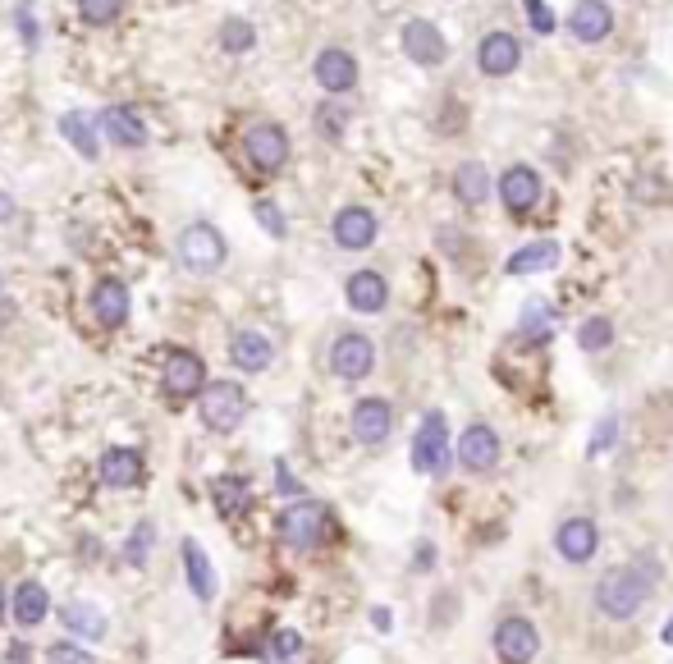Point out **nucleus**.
Here are the masks:
<instances>
[{"label":"nucleus","mask_w":673,"mask_h":664,"mask_svg":"<svg viewBox=\"0 0 673 664\" xmlns=\"http://www.w3.org/2000/svg\"><path fill=\"white\" fill-rule=\"evenodd\" d=\"M655 587V568L651 564H623V568H609L600 577L596 587V610L605 619H632V614L651 600Z\"/></svg>","instance_id":"nucleus-1"},{"label":"nucleus","mask_w":673,"mask_h":664,"mask_svg":"<svg viewBox=\"0 0 673 664\" xmlns=\"http://www.w3.org/2000/svg\"><path fill=\"white\" fill-rule=\"evenodd\" d=\"M243 417H248V394H243L239 381H211L202 390V422H207V431L234 436L243 426Z\"/></svg>","instance_id":"nucleus-2"},{"label":"nucleus","mask_w":673,"mask_h":664,"mask_svg":"<svg viewBox=\"0 0 673 664\" xmlns=\"http://www.w3.org/2000/svg\"><path fill=\"white\" fill-rule=\"evenodd\" d=\"M330 532V509L321 500H298L280 513V541L294 550H316Z\"/></svg>","instance_id":"nucleus-3"},{"label":"nucleus","mask_w":673,"mask_h":664,"mask_svg":"<svg viewBox=\"0 0 673 664\" xmlns=\"http://www.w3.org/2000/svg\"><path fill=\"white\" fill-rule=\"evenodd\" d=\"M225 234H220L216 225H207V220H197V225H188L184 234H179V262L188 266L193 275H211L225 266Z\"/></svg>","instance_id":"nucleus-4"},{"label":"nucleus","mask_w":673,"mask_h":664,"mask_svg":"<svg viewBox=\"0 0 673 664\" xmlns=\"http://www.w3.org/2000/svg\"><path fill=\"white\" fill-rule=\"evenodd\" d=\"M408 458H413V468L426 472V477L449 468V422H445V413L422 417V426H417V436H413V454Z\"/></svg>","instance_id":"nucleus-5"},{"label":"nucleus","mask_w":673,"mask_h":664,"mask_svg":"<svg viewBox=\"0 0 673 664\" xmlns=\"http://www.w3.org/2000/svg\"><path fill=\"white\" fill-rule=\"evenodd\" d=\"M243 156L257 165L261 175H275V170H284V161H289V133L271 120H257L243 133Z\"/></svg>","instance_id":"nucleus-6"},{"label":"nucleus","mask_w":673,"mask_h":664,"mask_svg":"<svg viewBox=\"0 0 673 664\" xmlns=\"http://www.w3.org/2000/svg\"><path fill=\"white\" fill-rule=\"evenodd\" d=\"M495 655H500L504 664H532L536 655H541V632H536V623L522 619V614L500 619V628H495Z\"/></svg>","instance_id":"nucleus-7"},{"label":"nucleus","mask_w":673,"mask_h":664,"mask_svg":"<svg viewBox=\"0 0 673 664\" xmlns=\"http://www.w3.org/2000/svg\"><path fill=\"white\" fill-rule=\"evenodd\" d=\"M202 390H207V362L197 358L193 349H174L165 358V394L174 403H184V399H197Z\"/></svg>","instance_id":"nucleus-8"},{"label":"nucleus","mask_w":673,"mask_h":664,"mask_svg":"<svg viewBox=\"0 0 673 664\" xmlns=\"http://www.w3.org/2000/svg\"><path fill=\"white\" fill-rule=\"evenodd\" d=\"M371 367H376V349H371L367 335L348 330V335H339L330 344V371L339 381H362V376H371Z\"/></svg>","instance_id":"nucleus-9"},{"label":"nucleus","mask_w":673,"mask_h":664,"mask_svg":"<svg viewBox=\"0 0 673 664\" xmlns=\"http://www.w3.org/2000/svg\"><path fill=\"white\" fill-rule=\"evenodd\" d=\"M316 83L330 92V97H339V92H353L358 88V60L344 51V46H326V51L316 55V65H312Z\"/></svg>","instance_id":"nucleus-10"},{"label":"nucleus","mask_w":673,"mask_h":664,"mask_svg":"<svg viewBox=\"0 0 673 664\" xmlns=\"http://www.w3.org/2000/svg\"><path fill=\"white\" fill-rule=\"evenodd\" d=\"M522 60V42L513 33H486L477 46V69L486 78H509Z\"/></svg>","instance_id":"nucleus-11"},{"label":"nucleus","mask_w":673,"mask_h":664,"mask_svg":"<svg viewBox=\"0 0 673 664\" xmlns=\"http://www.w3.org/2000/svg\"><path fill=\"white\" fill-rule=\"evenodd\" d=\"M554 550L568 559V564H587L600 550V527L591 518H564L559 532H554Z\"/></svg>","instance_id":"nucleus-12"},{"label":"nucleus","mask_w":673,"mask_h":664,"mask_svg":"<svg viewBox=\"0 0 673 664\" xmlns=\"http://www.w3.org/2000/svg\"><path fill=\"white\" fill-rule=\"evenodd\" d=\"M394 431V408L385 399H358V408H353V436H358V445L376 449L385 445Z\"/></svg>","instance_id":"nucleus-13"},{"label":"nucleus","mask_w":673,"mask_h":664,"mask_svg":"<svg viewBox=\"0 0 673 664\" xmlns=\"http://www.w3.org/2000/svg\"><path fill=\"white\" fill-rule=\"evenodd\" d=\"M458 458H463L467 472H495V463H500V436L481 422L467 426L463 436H458Z\"/></svg>","instance_id":"nucleus-14"},{"label":"nucleus","mask_w":673,"mask_h":664,"mask_svg":"<svg viewBox=\"0 0 673 664\" xmlns=\"http://www.w3.org/2000/svg\"><path fill=\"white\" fill-rule=\"evenodd\" d=\"M500 197L513 216H527L541 202V175H536L532 165H509L500 179Z\"/></svg>","instance_id":"nucleus-15"},{"label":"nucleus","mask_w":673,"mask_h":664,"mask_svg":"<svg viewBox=\"0 0 673 664\" xmlns=\"http://www.w3.org/2000/svg\"><path fill=\"white\" fill-rule=\"evenodd\" d=\"M92 316H97L101 330H120L129 321V284L97 280V289H92Z\"/></svg>","instance_id":"nucleus-16"},{"label":"nucleus","mask_w":673,"mask_h":664,"mask_svg":"<svg viewBox=\"0 0 673 664\" xmlns=\"http://www.w3.org/2000/svg\"><path fill=\"white\" fill-rule=\"evenodd\" d=\"M399 42H403V51H408V60H417V65H440V60H445V37L426 19L403 23Z\"/></svg>","instance_id":"nucleus-17"},{"label":"nucleus","mask_w":673,"mask_h":664,"mask_svg":"<svg viewBox=\"0 0 673 664\" xmlns=\"http://www.w3.org/2000/svg\"><path fill=\"white\" fill-rule=\"evenodd\" d=\"M101 129L115 147H142L147 142V120L138 115V106H124V101L101 110Z\"/></svg>","instance_id":"nucleus-18"},{"label":"nucleus","mask_w":673,"mask_h":664,"mask_svg":"<svg viewBox=\"0 0 673 664\" xmlns=\"http://www.w3.org/2000/svg\"><path fill=\"white\" fill-rule=\"evenodd\" d=\"M376 216H371L367 207H344L335 216V243L339 248H348V252H362V248H371L376 243Z\"/></svg>","instance_id":"nucleus-19"},{"label":"nucleus","mask_w":673,"mask_h":664,"mask_svg":"<svg viewBox=\"0 0 673 664\" xmlns=\"http://www.w3.org/2000/svg\"><path fill=\"white\" fill-rule=\"evenodd\" d=\"M344 298L353 312H380V307L390 303V284H385V275L376 271H353L344 284Z\"/></svg>","instance_id":"nucleus-20"},{"label":"nucleus","mask_w":673,"mask_h":664,"mask_svg":"<svg viewBox=\"0 0 673 664\" xmlns=\"http://www.w3.org/2000/svg\"><path fill=\"white\" fill-rule=\"evenodd\" d=\"M271 358H275V349L261 330H234V339H229V362L239 371H266Z\"/></svg>","instance_id":"nucleus-21"},{"label":"nucleus","mask_w":673,"mask_h":664,"mask_svg":"<svg viewBox=\"0 0 673 664\" xmlns=\"http://www.w3.org/2000/svg\"><path fill=\"white\" fill-rule=\"evenodd\" d=\"M568 28H573L577 42H600V37H609V28H614V10H609L605 0H577Z\"/></svg>","instance_id":"nucleus-22"},{"label":"nucleus","mask_w":673,"mask_h":664,"mask_svg":"<svg viewBox=\"0 0 673 664\" xmlns=\"http://www.w3.org/2000/svg\"><path fill=\"white\" fill-rule=\"evenodd\" d=\"M97 472H101L106 486L129 490V486H138V481H142V454H138V449H106L101 463H97Z\"/></svg>","instance_id":"nucleus-23"},{"label":"nucleus","mask_w":673,"mask_h":664,"mask_svg":"<svg viewBox=\"0 0 673 664\" xmlns=\"http://www.w3.org/2000/svg\"><path fill=\"white\" fill-rule=\"evenodd\" d=\"M60 138L74 147L83 161H97L101 156V142H97V120L92 115H83V110H65L60 115Z\"/></svg>","instance_id":"nucleus-24"},{"label":"nucleus","mask_w":673,"mask_h":664,"mask_svg":"<svg viewBox=\"0 0 673 664\" xmlns=\"http://www.w3.org/2000/svg\"><path fill=\"white\" fill-rule=\"evenodd\" d=\"M60 619H65L69 632H78V637H87V642H101L106 637V610L101 605H92V600H69L65 610H60Z\"/></svg>","instance_id":"nucleus-25"},{"label":"nucleus","mask_w":673,"mask_h":664,"mask_svg":"<svg viewBox=\"0 0 673 664\" xmlns=\"http://www.w3.org/2000/svg\"><path fill=\"white\" fill-rule=\"evenodd\" d=\"M550 266H559V243L554 239H536L527 243V248H518L504 262V271L509 275H536V271H550Z\"/></svg>","instance_id":"nucleus-26"},{"label":"nucleus","mask_w":673,"mask_h":664,"mask_svg":"<svg viewBox=\"0 0 673 664\" xmlns=\"http://www.w3.org/2000/svg\"><path fill=\"white\" fill-rule=\"evenodd\" d=\"M184 577H188V587H193L197 600L216 596V568H211L207 550H202L197 541H184Z\"/></svg>","instance_id":"nucleus-27"},{"label":"nucleus","mask_w":673,"mask_h":664,"mask_svg":"<svg viewBox=\"0 0 673 664\" xmlns=\"http://www.w3.org/2000/svg\"><path fill=\"white\" fill-rule=\"evenodd\" d=\"M454 193L463 207H481L490 197V175H486V165L481 161H463L454 170Z\"/></svg>","instance_id":"nucleus-28"},{"label":"nucleus","mask_w":673,"mask_h":664,"mask_svg":"<svg viewBox=\"0 0 673 664\" xmlns=\"http://www.w3.org/2000/svg\"><path fill=\"white\" fill-rule=\"evenodd\" d=\"M46 610H51V596H46L42 582H23V587L14 591V623H19V628H37V623L46 619Z\"/></svg>","instance_id":"nucleus-29"},{"label":"nucleus","mask_w":673,"mask_h":664,"mask_svg":"<svg viewBox=\"0 0 673 664\" xmlns=\"http://www.w3.org/2000/svg\"><path fill=\"white\" fill-rule=\"evenodd\" d=\"M211 500H216V509L225 518H234V513H243L252 504V486L243 477H216L211 481Z\"/></svg>","instance_id":"nucleus-30"},{"label":"nucleus","mask_w":673,"mask_h":664,"mask_svg":"<svg viewBox=\"0 0 673 664\" xmlns=\"http://www.w3.org/2000/svg\"><path fill=\"white\" fill-rule=\"evenodd\" d=\"M216 42H220V51L243 55V51L257 46V28H252L248 19H225V23H220V33H216Z\"/></svg>","instance_id":"nucleus-31"},{"label":"nucleus","mask_w":673,"mask_h":664,"mask_svg":"<svg viewBox=\"0 0 673 664\" xmlns=\"http://www.w3.org/2000/svg\"><path fill=\"white\" fill-rule=\"evenodd\" d=\"M577 344L587 353H600L614 344V326H609L605 316H591V321H582V330H577Z\"/></svg>","instance_id":"nucleus-32"},{"label":"nucleus","mask_w":673,"mask_h":664,"mask_svg":"<svg viewBox=\"0 0 673 664\" xmlns=\"http://www.w3.org/2000/svg\"><path fill=\"white\" fill-rule=\"evenodd\" d=\"M78 14L92 28H106V23H115L124 14V0H78Z\"/></svg>","instance_id":"nucleus-33"},{"label":"nucleus","mask_w":673,"mask_h":664,"mask_svg":"<svg viewBox=\"0 0 673 664\" xmlns=\"http://www.w3.org/2000/svg\"><path fill=\"white\" fill-rule=\"evenodd\" d=\"M46 664H97V655L87 651V646H74V642H55L46 651Z\"/></svg>","instance_id":"nucleus-34"},{"label":"nucleus","mask_w":673,"mask_h":664,"mask_svg":"<svg viewBox=\"0 0 673 664\" xmlns=\"http://www.w3.org/2000/svg\"><path fill=\"white\" fill-rule=\"evenodd\" d=\"M14 28H19V37H23V46L33 51L37 42H42V28H37V14H33V5H14Z\"/></svg>","instance_id":"nucleus-35"},{"label":"nucleus","mask_w":673,"mask_h":664,"mask_svg":"<svg viewBox=\"0 0 673 664\" xmlns=\"http://www.w3.org/2000/svg\"><path fill=\"white\" fill-rule=\"evenodd\" d=\"M298 651H303V637H298L294 628H280V632H275V637H271V655H275V660H280V664H289Z\"/></svg>","instance_id":"nucleus-36"},{"label":"nucleus","mask_w":673,"mask_h":664,"mask_svg":"<svg viewBox=\"0 0 673 664\" xmlns=\"http://www.w3.org/2000/svg\"><path fill=\"white\" fill-rule=\"evenodd\" d=\"M344 124H348V110L344 106H321V110H316V129L326 133V138H339V133H344Z\"/></svg>","instance_id":"nucleus-37"},{"label":"nucleus","mask_w":673,"mask_h":664,"mask_svg":"<svg viewBox=\"0 0 673 664\" xmlns=\"http://www.w3.org/2000/svg\"><path fill=\"white\" fill-rule=\"evenodd\" d=\"M147 550H152V523H142L138 532L129 536V550H124V559H129V564H142V559H147Z\"/></svg>","instance_id":"nucleus-38"},{"label":"nucleus","mask_w":673,"mask_h":664,"mask_svg":"<svg viewBox=\"0 0 673 664\" xmlns=\"http://www.w3.org/2000/svg\"><path fill=\"white\" fill-rule=\"evenodd\" d=\"M614 431H619V417H614V413H605V422H600V431L591 436L587 454H591V458H596V454H605V449L614 445Z\"/></svg>","instance_id":"nucleus-39"},{"label":"nucleus","mask_w":673,"mask_h":664,"mask_svg":"<svg viewBox=\"0 0 673 664\" xmlns=\"http://www.w3.org/2000/svg\"><path fill=\"white\" fill-rule=\"evenodd\" d=\"M257 220H261V229H266L271 239H284V216H280L275 202H257Z\"/></svg>","instance_id":"nucleus-40"},{"label":"nucleus","mask_w":673,"mask_h":664,"mask_svg":"<svg viewBox=\"0 0 673 664\" xmlns=\"http://www.w3.org/2000/svg\"><path fill=\"white\" fill-rule=\"evenodd\" d=\"M522 326H527V335H532V339H545V335H550V316H545V307H541V303L527 307Z\"/></svg>","instance_id":"nucleus-41"},{"label":"nucleus","mask_w":673,"mask_h":664,"mask_svg":"<svg viewBox=\"0 0 673 664\" xmlns=\"http://www.w3.org/2000/svg\"><path fill=\"white\" fill-rule=\"evenodd\" d=\"M527 14H532V28H536V33H550V28H554V14L545 10V0H527Z\"/></svg>","instance_id":"nucleus-42"},{"label":"nucleus","mask_w":673,"mask_h":664,"mask_svg":"<svg viewBox=\"0 0 673 664\" xmlns=\"http://www.w3.org/2000/svg\"><path fill=\"white\" fill-rule=\"evenodd\" d=\"M275 472H280V477H275V486H280L284 495H298V481L289 477V468H284V463H280V468H275Z\"/></svg>","instance_id":"nucleus-43"},{"label":"nucleus","mask_w":673,"mask_h":664,"mask_svg":"<svg viewBox=\"0 0 673 664\" xmlns=\"http://www.w3.org/2000/svg\"><path fill=\"white\" fill-rule=\"evenodd\" d=\"M660 637H664V646H673V619L664 623V632H660Z\"/></svg>","instance_id":"nucleus-44"},{"label":"nucleus","mask_w":673,"mask_h":664,"mask_svg":"<svg viewBox=\"0 0 673 664\" xmlns=\"http://www.w3.org/2000/svg\"><path fill=\"white\" fill-rule=\"evenodd\" d=\"M0 619H5V587H0Z\"/></svg>","instance_id":"nucleus-45"},{"label":"nucleus","mask_w":673,"mask_h":664,"mask_svg":"<svg viewBox=\"0 0 673 664\" xmlns=\"http://www.w3.org/2000/svg\"><path fill=\"white\" fill-rule=\"evenodd\" d=\"M0 298H5V280H0Z\"/></svg>","instance_id":"nucleus-46"}]
</instances>
